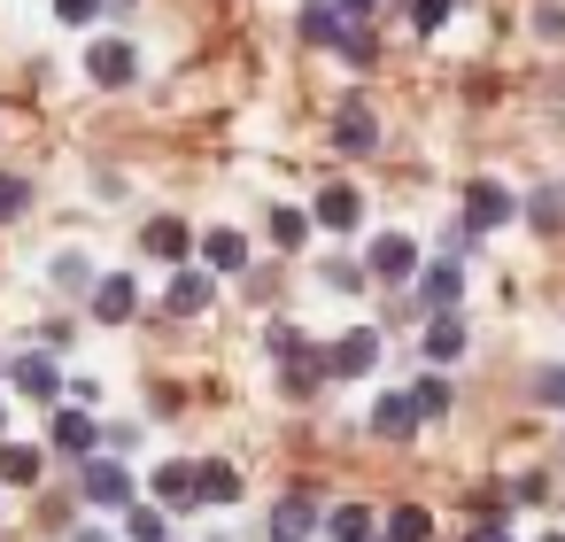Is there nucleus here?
I'll use <instances>...</instances> for the list:
<instances>
[{
  "mask_svg": "<svg viewBox=\"0 0 565 542\" xmlns=\"http://www.w3.org/2000/svg\"><path fill=\"white\" fill-rule=\"evenodd\" d=\"M132 310H140V287H132V279H125V272H117V279H102V287H94V318H102V326H125V318H132Z\"/></svg>",
  "mask_w": 565,
  "mask_h": 542,
  "instance_id": "nucleus-16",
  "label": "nucleus"
},
{
  "mask_svg": "<svg viewBox=\"0 0 565 542\" xmlns=\"http://www.w3.org/2000/svg\"><path fill=\"white\" fill-rule=\"evenodd\" d=\"M411 403H418V418H449V380H434V372H426V380L411 387Z\"/></svg>",
  "mask_w": 565,
  "mask_h": 542,
  "instance_id": "nucleus-25",
  "label": "nucleus"
},
{
  "mask_svg": "<svg viewBox=\"0 0 565 542\" xmlns=\"http://www.w3.org/2000/svg\"><path fill=\"white\" fill-rule=\"evenodd\" d=\"M78 542H109V534H78Z\"/></svg>",
  "mask_w": 565,
  "mask_h": 542,
  "instance_id": "nucleus-38",
  "label": "nucleus"
},
{
  "mask_svg": "<svg viewBox=\"0 0 565 542\" xmlns=\"http://www.w3.org/2000/svg\"><path fill=\"white\" fill-rule=\"evenodd\" d=\"M526 202H511V187H495V179H472L465 187V225L472 233H495V225H511Z\"/></svg>",
  "mask_w": 565,
  "mask_h": 542,
  "instance_id": "nucleus-1",
  "label": "nucleus"
},
{
  "mask_svg": "<svg viewBox=\"0 0 565 542\" xmlns=\"http://www.w3.org/2000/svg\"><path fill=\"white\" fill-rule=\"evenodd\" d=\"M241 264H248V241H241L233 225L202 233V272H241Z\"/></svg>",
  "mask_w": 565,
  "mask_h": 542,
  "instance_id": "nucleus-18",
  "label": "nucleus"
},
{
  "mask_svg": "<svg viewBox=\"0 0 565 542\" xmlns=\"http://www.w3.org/2000/svg\"><path fill=\"white\" fill-rule=\"evenodd\" d=\"M140 248H148L156 264H171V272H179V264H186V256L202 248V233H186L179 217H148V233H140Z\"/></svg>",
  "mask_w": 565,
  "mask_h": 542,
  "instance_id": "nucleus-6",
  "label": "nucleus"
},
{
  "mask_svg": "<svg viewBox=\"0 0 565 542\" xmlns=\"http://www.w3.org/2000/svg\"><path fill=\"white\" fill-rule=\"evenodd\" d=\"M47 434H55V449H71V457H94V449H102V426H94L86 411H55Z\"/></svg>",
  "mask_w": 565,
  "mask_h": 542,
  "instance_id": "nucleus-17",
  "label": "nucleus"
},
{
  "mask_svg": "<svg viewBox=\"0 0 565 542\" xmlns=\"http://www.w3.org/2000/svg\"><path fill=\"white\" fill-rule=\"evenodd\" d=\"M24 395H40V403H55V387H63V372H55V357L40 349V357H17V372H9Z\"/></svg>",
  "mask_w": 565,
  "mask_h": 542,
  "instance_id": "nucleus-19",
  "label": "nucleus"
},
{
  "mask_svg": "<svg viewBox=\"0 0 565 542\" xmlns=\"http://www.w3.org/2000/svg\"><path fill=\"white\" fill-rule=\"evenodd\" d=\"M372 272H380V279H418V272H426V264H418V241H411V233H380V241H372Z\"/></svg>",
  "mask_w": 565,
  "mask_h": 542,
  "instance_id": "nucleus-12",
  "label": "nucleus"
},
{
  "mask_svg": "<svg viewBox=\"0 0 565 542\" xmlns=\"http://www.w3.org/2000/svg\"><path fill=\"white\" fill-rule=\"evenodd\" d=\"M411 24H418V32H441V24H449V0H411Z\"/></svg>",
  "mask_w": 565,
  "mask_h": 542,
  "instance_id": "nucleus-28",
  "label": "nucleus"
},
{
  "mask_svg": "<svg viewBox=\"0 0 565 542\" xmlns=\"http://www.w3.org/2000/svg\"><path fill=\"white\" fill-rule=\"evenodd\" d=\"M102 0H55V24H94Z\"/></svg>",
  "mask_w": 565,
  "mask_h": 542,
  "instance_id": "nucleus-30",
  "label": "nucleus"
},
{
  "mask_svg": "<svg viewBox=\"0 0 565 542\" xmlns=\"http://www.w3.org/2000/svg\"><path fill=\"white\" fill-rule=\"evenodd\" d=\"M426 534H434V519H426L418 503H403V511L387 519V542H426Z\"/></svg>",
  "mask_w": 565,
  "mask_h": 542,
  "instance_id": "nucleus-26",
  "label": "nucleus"
},
{
  "mask_svg": "<svg viewBox=\"0 0 565 542\" xmlns=\"http://www.w3.org/2000/svg\"><path fill=\"white\" fill-rule=\"evenodd\" d=\"M534 395H542V403H565V372H542V380H534Z\"/></svg>",
  "mask_w": 565,
  "mask_h": 542,
  "instance_id": "nucleus-34",
  "label": "nucleus"
},
{
  "mask_svg": "<svg viewBox=\"0 0 565 542\" xmlns=\"http://www.w3.org/2000/svg\"><path fill=\"white\" fill-rule=\"evenodd\" d=\"M326 534H333V542H380L364 503H341V511H326Z\"/></svg>",
  "mask_w": 565,
  "mask_h": 542,
  "instance_id": "nucleus-22",
  "label": "nucleus"
},
{
  "mask_svg": "<svg viewBox=\"0 0 565 542\" xmlns=\"http://www.w3.org/2000/svg\"><path fill=\"white\" fill-rule=\"evenodd\" d=\"M326 364H333V380H364V372L380 364V333H372V326H349V333L326 349Z\"/></svg>",
  "mask_w": 565,
  "mask_h": 542,
  "instance_id": "nucleus-4",
  "label": "nucleus"
},
{
  "mask_svg": "<svg viewBox=\"0 0 565 542\" xmlns=\"http://www.w3.org/2000/svg\"><path fill=\"white\" fill-rule=\"evenodd\" d=\"M457 295H465V272H457V256H441V264H426V272H418V302H426V318L457 310Z\"/></svg>",
  "mask_w": 565,
  "mask_h": 542,
  "instance_id": "nucleus-8",
  "label": "nucleus"
},
{
  "mask_svg": "<svg viewBox=\"0 0 565 542\" xmlns=\"http://www.w3.org/2000/svg\"><path fill=\"white\" fill-rule=\"evenodd\" d=\"M534 32H542V40H565V9H550V0H542V9H534Z\"/></svg>",
  "mask_w": 565,
  "mask_h": 542,
  "instance_id": "nucleus-33",
  "label": "nucleus"
},
{
  "mask_svg": "<svg viewBox=\"0 0 565 542\" xmlns=\"http://www.w3.org/2000/svg\"><path fill=\"white\" fill-rule=\"evenodd\" d=\"M210 295H217V272H186V264H179L171 287H163V310H171V318H202Z\"/></svg>",
  "mask_w": 565,
  "mask_h": 542,
  "instance_id": "nucleus-7",
  "label": "nucleus"
},
{
  "mask_svg": "<svg viewBox=\"0 0 565 542\" xmlns=\"http://www.w3.org/2000/svg\"><path fill=\"white\" fill-rule=\"evenodd\" d=\"M310 217H318L326 233H356V225H364V202H356V187H349V179H333V187L318 194V210H310Z\"/></svg>",
  "mask_w": 565,
  "mask_h": 542,
  "instance_id": "nucleus-11",
  "label": "nucleus"
},
{
  "mask_svg": "<svg viewBox=\"0 0 565 542\" xmlns=\"http://www.w3.org/2000/svg\"><path fill=\"white\" fill-rule=\"evenodd\" d=\"M55 287H86V295H94V287H102V279H94V272H86V264H78V256H63V264H55Z\"/></svg>",
  "mask_w": 565,
  "mask_h": 542,
  "instance_id": "nucleus-29",
  "label": "nucleus"
},
{
  "mask_svg": "<svg viewBox=\"0 0 565 542\" xmlns=\"http://www.w3.org/2000/svg\"><path fill=\"white\" fill-rule=\"evenodd\" d=\"M9 372H17V357H0V380H9Z\"/></svg>",
  "mask_w": 565,
  "mask_h": 542,
  "instance_id": "nucleus-37",
  "label": "nucleus"
},
{
  "mask_svg": "<svg viewBox=\"0 0 565 542\" xmlns=\"http://www.w3.org/2000/svg\"><path fill=\"white\" fill-rule=\"evenodd\" d=\"M472 542H511V534H503V519H488V527H472Z\"/></svg>",
  "mask_w": 565,
  "mask_h": 542,
  "instance_id": "nucleus-35",
  "label": "nucleus"
},
{
  "mask_svg": "<svg viewBox=\"0 0 565 542\" xmlns=\"http://www.w3.org/2000/svg\"><path fill=\"white\" fill-rule=\"evenodd\" d=\"M418 426H426V418H418L411 387H403V395H380V403H372V434H380V442H411Z\"/></svg>",
  "mask_w": 565,
  "mask_h": 542,
  "instance_id": "nucleus-13",
  "label": "nucleus"
},
{
  "mask_svg": "<svg viewBox=\"0 0 565 542\" xmlns=\"http://www.w3.org/2000/svg\"><path fill=\"white\" fill-rule=\"evenodd\" d=\"M0 434H9V411H0Z\"/></svg>",
  "mask_w": 565,
  "mask_h": 542,
  "instance_id": "nucleus-39",
  "label": "nucleus"
},
{
  "mask_svg": "<svg viewBox=\"0 0 565 542\" xmlns=\"http://www.w3.org/2000/svg\"><path fill=\"white\" fill-rule=\"evenodd\" d=\"M318 527H326V519H318V503H310V496H287V503L271 511V542H310Z\"/></svg>",
  "mask_w": 565,
  "mask_h": 542,
  "instance_id": "nucleus-15",
  "label": "nucleus"
},
{
  "mask_svg": "<svg viewBox=\"0 0 565 542\" xmlns=\"http://www.w3.org/2000/svg\"><path fill=\"white\" fill-rule=\"evenodd\" d=\"M526 225H534V233H557V225H565V187H534V194H526Z\"/></svg>",
  "mask_w": 565,
  "mask_h": 542,
  "instance_id": "nucleus-21",
  "label": "nucleus"
},
{
  "mask_svg": "<svg viewBox=\"0 0 565 542\" xmlns=\"http://www.w3.org/2000/svg\"><path fill=\"white\" fill-rule=\"evenodd\" d=\"M125 534H132V542H163V511H156V503H132V511H125Z\"/></svg>",
  "mask_w": 565,
  "mask_h": 542,
  "instance_id": "nucleus-27",
  "label": "nucleus"
},
{
  "mask_svg": "<svg viewBox=\"0 0 565 542\" xmlns=\"http://www.w3.org/2000/svg\"><path fill=\"white\" fill-rule=\"evenodd\" d=\"M295 32H302L310 47H341V40H349V17H341V0H302Z\"/></svg>",
  "mask_w": 565,
  "mask_h": 542,
  "instance_id": "nucleus-10",
  "label": "nucleus"
},
{
  "mask_svg": "<svg viewBox=\"0 0 565 542\" xmlns=\"http://www.w3.org/2000/svg\"><path fill=\"white\" fill-rule=\"evenodd\" d=\"M380 542H387V534H380Z\"/></svg>",
  "mask_w": 565,
  "mask_h": 542,
  "instance_id": "nucleus-41",
  "label": "nucleus"
},
{
  "mask_svg": "<svg viewBox=\"0 0 565 542\" xmlns=\"http://www.w3.org/2000/svg\"><path fill=\"white\" fill-rule=\"evenodd\" d=\"M310 225H318V217H302V210H271V241H279V248H302Z\"/></svg>",
  "mask_w": 565,
  "mask_h": 542,
  "instance_id": "nucleus-24",
  "label": "nucleus"
},
{
  "mask_svg": "<svg viewBox=\"0 0 565 542\" xmlns=\"http://www.w3.org/2000/svg\"><path fill=\"white\" fill-rule=\"evenodd\" d=\"M0 480H9V488L40 480V449H32V442H0Z\"/></svg>",
  "mask_w": 565,
  "mask_h": 542,
  "instance_id": "nucleus-23",
  "label": "nucleus"
},
{
  "mask_svg": "<svg viewBox=\"0 0 565 542\" xmlns=\"http://www.w3.org/2000/svg\"><path fill=\"white\" fill-rule=\"evenodd\" d=\"M156 503H171V511H186V503H202V465H186V457H171V465H156Z\"/></svg>",
  "mask_w": 565,
  "mask_h": 542,
  "instance_id": "nucleus-9",
  "label": "nucleus"
},
{
  "mask_svg": "<svg viewBox=\"0 0 565 542\" xmlns=\"http://www.w3.org/2000/svg\"><path fill=\"white\" fill-rule=\"evenodd\" d=\"M24 202H32V187H24V179H0V217H17Z\"/></svg>",
  "mask_w": 565,
  "mask_h": 542,
  "instance_id": "nucleus-32",
  "label": "nucleus"
},
{
  "mask_svg": "<svg viewBox=\"0 0 565 542\" xmlns=\"http://www.w3.org/2000/svg\"><path fill=\"white\" fill-rule=\"evenodd\" d=\"M418 349H426V364H457V357H465V318H457V310H441V318H426V333H418Z\"/></svg>",
  "mask_w": 565,
  "mask_h": 542,
  "instance_id": "nucleus-14",
  "label": "nucleus"
},
{
  "mask_svg": "<svg viewBox=\"0 0 565 542\" xmlns=\"http://www.w3.org/2000/svg\"><path fill=\"white\" fill-rule=\"evenodd\" d=\"M333 148H341V156H372V148H380V117H372L364 102H341V109H333Z\"/></svg>",
  "mask_w": 565,
  "mask_h": 542,
  "instance_id": "nucleus-5",
  "label": "nucleus"
},
{
  "mask_svg": "<svg viewBox=\"0 0 565 542\" xmlns=\"http://www.w3.org/2000/svg\"><path fill=\"white\" fill-rule=\"evenodd\" d=\"M202 503H241V465L202 457Z\"/></svg>",
  "mask_w": 565,
  "mask_h": 542,
  "instance_id": "nucleus-20",
  "label": "nucleus"
},
{
  "mask_svg": "<svg viewBox=\"0 0 565 542\" xmlns=\"http://www.w3.org/2000/svg\"><path fill=\"white\" fill-rule=\"evenodd\" d=\"M78 488H86V503H102V511H132V488H140V480H132L117 457H86V480H78Z\"/></svg>",
  "mask_w": 565,
  "mask_h": 542,
  "instance_id": "nucleus-2",
  "label": "nucleus"
},
{
  "mask_svg": "<svg viewBox=\"0 0 565 542\" xmlns=\"http://www.w3.org/2000/svg\"><path fill=\"white\" fill-rule=\"evenodd\" d=\"M341 63H372V32H364V24H349V40H341Z\"/></svg>",
  "mask_w": 565,
  "mask_h": 542,
  "instance_id": "nucleus-31",
  "label": "nucleus"
},
{
  "mask_svg": "<svg viewBox=\"0 0 565 542\" xmlns=\"http://www.w3.org/2000/svg\"><path fill=\"white\" fill-rule=\"evenodd\" d=\"M341 17H349V24H364V17H372V0H341Z\"/></svg>",
  "mask_w": 565,
  "mask_h": 542,
  "instance_id": "nucleus-36",
  "label": "nucleus"
},
{
  "mask_svg": "<svg viewBox=\"0 0 565 542\" xmlns=\"http://www.w3.org/2000/svg\"><path fill=\"white\" fill-rule=\"evenodd\" d=\"M542 542H565V534H542Z\"/></svg>",
  "mask_w": 565,
  "mask_h": 542,
  "instance_id": "nucleus-40",
  "label": "nucleus"
},
{
  "mask_svg": "<svg viewBox=\"0 0 565 542\" xmlns=\"http://www.w3.org/2000/svg\"><path fill=\"white\" fill-rule=\"evenodd\" d=\"M86 78H94V86H132V78H140L132 40H94V47H86Z\"/></svg>",
  "mask_w": 565,
  "mask_h": 542,
  "instance_id": "nucleus-3",
  "label": "nucleus"
}]
</instances>
